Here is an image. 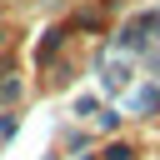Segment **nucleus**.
I'll list each match as a JSON object with an SVG mask.
<instances>
[{"label": "nucleus", "instance_id": "obj_2", "mask_svg": "<svg viewBox=\"0 0 160 160\" xmlns=\"http://www.w3.org/2000/svg\"><path fill=\"white\" fill-rule=\"evenodd\" d=\"M0 40H5V35H0Z\"/></svg>", "mask_w": 160, "mask_h": 160}, {"label": "nucleus", "instance_id": "obj_1", "mask_svg": "<svg viewBox=\"0 0 160 160\" xmlns=\"http://www.w3.org/2000/svg\"><path fill=\"white\" fill-rule=\"evenodd\" d=\"M20 95V80L15 75H0V100H15Z\"/></svg>", "mask_w": 160, "mask_h": 160}]
</instances>
